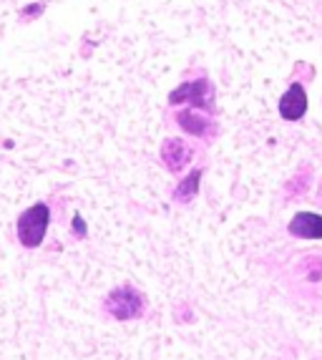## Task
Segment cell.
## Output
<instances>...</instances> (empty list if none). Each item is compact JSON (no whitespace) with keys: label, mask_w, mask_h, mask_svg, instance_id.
I'll list each match as a JSON object with an SVG mask.
<instances>
[{"label":"cell","mask_w":322,"mask_h":360,"mask_svg":"<svg viewBox=\"0 0 322 360\" xmlns=\"http://www.w3.org/2000/svg\"><path fill=\"white\" fill-rule=\"evenodd\" d=\"M290 234L302 240H322V214L315 212H300L290 222Z\"/></svg>","instance_id":"52a82bcc"},{"label":"cell","mask_w":322,"mask_h":360,"mask_svg":"<svg viewBox=\"0 0 322 360\" xmlns=\"http://www.w3.org/2000/svg\"><path fill=\"white\" fill-rule=\"evenodd\" d=\"M174 124L194 139H212L217 134L214 119H212L207 111H202V108L179 106V111L174 114Z\"/></svg>","instance_id":"277c9868"},{"label":"cell","mask_w":322,"mask_h":360,"mask_svg":"<svg viewBox=\"0 0 322 360\" xmlns=\"http://www.w3.org/2000/svg\"><path fill=\"white\" fill-rule=\"evenodd\" d=\"M307 114V94L302 84H292L280 98V116L285 121H300Z\"/></svg>","instance_id":"8992f818"},{"label":"cell","mask_w":322,"mask_h":360,"mask_svg":"<svg viewBox=\"0 0 322 360\" xmlns=\"http://www.w3.org/2000/svg\"><path fill=\"white\" fill-rule=\"evenodd\" d=\"M199 181H202V169H194V172H189V174L181 179V184L174 189V199H176V202H181V205L191 202V199L197 197V192H199Z\"/></svg>","instance_id":"ba28073f"},{"label":"cell","mask_w":322,"mask_h":360,"mask_svg":"<svg viewBox=\"0 0 322 360\" xmlns=\"http://www.w3.org/2000/svg\"><path fill=\"white\" fill-rule=\"evenodd\" d=\"M73 224H76V227H73V229H76V234H81V237H84V234H86L84 219H81V217H76V219H73Z\"/></svg>","instance_id":"9c48e42d"},{"label":"cell","mask_w":322,"mask_h":360,"mask_svg":"<svg viewBox=\"0 0 322 360\" xmlns=\"http://www.w3.org/2000/svg\"><path fill=\"white\" fill-rule=\"evenodd\" d=\"M169 106L179 108V106H191V108H202L207 114H214V86L207 76L191 78L184 81L181 86L169 94Z\"/></svg>","instance_id":"6da1fadb"},{"label":"cell","mask_w":322,"mask_h":360,"mask_svg":"<svg viewBox=\"0 0 322 360\" xmlns=\"http://www.w3.org/2000/svg\"><path fill=\"white\" fill-rule=\"evenodd\" d=\"M159 156H161V162H164V167H167L172 174H181L191 164V159H194V146H191L186 139L172 136L161 144Z\"/></svg>","instance_id":"5b68a950"},{"label":"cell","mask_w":322,"mask_h":360,"mask_svg":"<svg viewBox=\"0 0 322 360\" xmlns=\"http://www.w3.org/2000/svg\"><path fill=\"white\" fill-rule=\"evenodd\" d=\"M103 310L114 320H134L141 318L146 310V297L131 285H121V288L111 290L108 297L103 300Z\"/></svg>","instance_id":"3957f363"},{"label":"cell","mask_w":322,"mask_h":360,"mask_svg":"<svg viewBox=\"0 0 322 360\" xmlns=\"http://www.w3.org/2000/svg\"><path fill=\"white\" fill-rule=\"evenodd\" d=\"M48 224H51V207L46 202H36L33 207L23 212L18 217V240L28 250L41 247V242L46 240Z\"/></svg>","instance_id":"7a4b0ae2"}]
</instances>
